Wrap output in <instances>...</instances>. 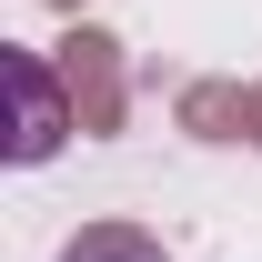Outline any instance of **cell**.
I'll use <instances>...</instances> for the list:
<instances>
[{
	"mask_svg": "<svg viewBox=\"0 0 262 262\" xmlns=\"http://www.w3.org/2000/svg\"><path fill=\"white\" fill-rule=\"evenodd\" d=\"M10 91H20V131H10V162H51L61 151V91L31 51H10Z\"/></svg>",
	"mask_w": 262,
	"mask_h": 262,
	"instance_id": "cell-1",
	"label": "cell"
},
{
	"mask_svg": "<svg viewBox=\"0 0 262 262\" xmlns=\"http://www.w3.org/2000/svg\"><path fill=\"white\" fill-rule=\"evenodd\" d=\"M61 262H171L151 232H131V222H91V232H71Z\"/></svg>",
	"mask_w": 262,
	"mask_h": 262,
	"instance_id": "cell-2",
	"label": "cell"
}]
</instances>
